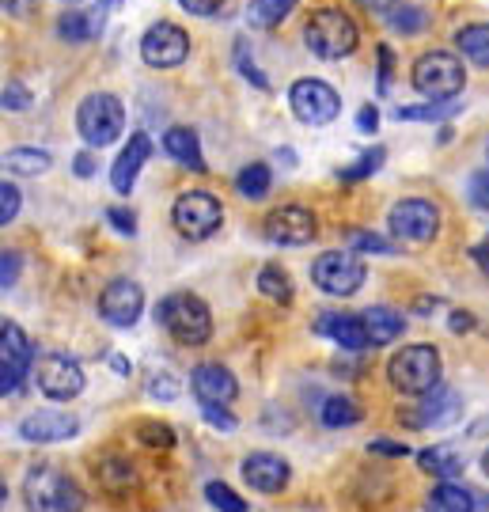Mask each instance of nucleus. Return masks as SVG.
<instances>
[{
  "instance_id": "obj_28",
  "label": "nucleus",
  "mask_w": 489,
  "mask_h": 512,
  "mask_svg": "<svg viewBox=\"0 0 489 512\" xmlns=\"http://www.w3.org/2000/svg\"><path fill=\"white\" fill-rule=\"evenodd\" d=\"M357 421H361V406L349 395H330L323 403V425H330V429H349Z\"/></svg>"
},
{
  "instance_id": "obj_7",
  "label": "nucleus",
  "mask_w": 489,
  "mask_h": 512,
  "mask_svg": "<svg viewBox=\"0 0 489 512\" xmlns=\"http://www.w3.org/2000/svg\"><path fill=\"white\" fill-rule=\"evenodd\" d=\"M171 220H175L179 236L209 239L220 228L224 209H220V202L209 194V190H186V194H179L175 209H171Z\"/></svg>"
},
{
  "instance_id": "obj_6",
  "label": "nucleus",
  "mask_w": 489,
  "mask_h": 512,
  "mask_svg": "<svg viewBox=\"0 0 489 512\" xmlns=\"http://www.w3.org/2000/svg\"><path fill=\"white\" fill-rule=\"evenodd\" d=\"M76 129L91 148H107L122 137L126 129V107L107 92L88 95L80 107H76Z\"/></svg>"
},
{
  "instance_id": "obj_32",
  "label": "nucleus",
  "mask_w": 489,
  "mask_h": 512,
  "mask_svg": "<svg viewBox=\"0 0 489 512\" xmlns=\"http://www.w3.org/2000/svg\"><path fill=\"white\" fill-rule=\"evenodd\" d=\"M258 289H262V296L277 300V304L292 300V281L281 266H262V274H258Z\"/></svg>"
},
{
  "instance_id": "obj_26",
  "label": "nucleus",
  "mask_w": 489,
  "mask_h": 512,
  "mask_svg": "<svg viewBox=\"0 0 489 512\" xmlns=\"http://www.w3.org/2000/svg\"><path fill=\"white\" fill-rule=\"evenodd\" d=\"M361 319L368 338H372V346H387V342H395L402 334V315L395 308H368Z\"/></svg>"
},
{
  "instance_id": "obj_17",
  "label": "nucleus",
  "mask_w": 489,
  "mask_h": 512,
  "mask_svg": "<svg viewBox=\"0 0 489 512\" xmlns=\"http://www.w3.org/2000/svg\"><path fill=\"white\" fill-rule=\"evenodd\" d=\"M19 437L31 444H61V440L76 437V418L61 414V410H35L19 421Z\"/></svg>"
},
{
  "instance_id": "obj_8",
  "label": "nucleus",
  "mask_w": 489,
  "mask_h": 512,
  "mask_svg": "<svg viewBox=\"0 0 489 512\" xmlns=\"http://www.w3.org/2000/svg\"><path fill=\"white\" fill-rule=\"evenodd\" d=\"M311 281L330 296H353L364 285V262L353 251H326L315 258Z\"/></svg>"
},
{
  "instance_id": "obj_44",
  "label": "nucleus",
  "mask_w": 489,
  "mask_h": 512,
  "mask_svg": "<svg viewBox=\"0 0 489 512\" xmlns=\"http://www.w3.org/2000/svg\"><path fill=\"white\" fill-rule=\"evenodd\" d=\"M471 198H474V205L489 209V171H482V175L471 179Z\"/></svg>"
},
{
  "instance_id": "obj_5",
  "label": "nucleus",
  "mask_w": 489,
  "mask_h": 512,
  "mask_svg": "<svg viewBox=\"0 0 489 512\" xmlns=\"http://www.w3.org/2000/svg\"><path fill=\"white\" fill-rule=\"evenodd\" d=\"M27 509L31 512H80L84 509V490L69 475H61L57 467H38L27 475L23 486Z\"/></svg>"
},
{
  "instance_id": "obj_34",
  "label": "nucleus",
  "mask_w": 489,
  "mask_h": 512,
  "mask_svg": "<svg viewBox=\"0 0 489 512\" xmlns=\"http://www.w3.org/2000/svg\"><path fill=\"white\" fill-rule=\"evenodd\" d=\"M205 501L220 512H247V501L239 494H232V486H224V482H209L205 486Z\"/></svg>"
},
{
  "instance_id": "obj_1",
  "label": "nucleus",
  "mask_w": 489,
  "mask_h": 512,
  "mask_svg": "<svg viewBox=\"0 0 489 512\" xmlns=\"http://www.w3.org/2000/svg\"><path fill=\"white\" fill-rule=\"evenodd\" d=\"M156 323L182 346H205L213 334V315L205 308V300L194 293L163 296L160 308H156Z\"/></svg>"
},
{
  "instance_id": "obj_25",
  "label": "nucleus",
  "mask_w": 489,
  "mask_h": 512,
  "mask_svg": "<svg viewBox=\"0 0 489 512\" xmlns=\"http://www.w3.org/2000/svg\"><path fill=\"white\" fill-rule=\"evenodd\" d=\"M417 463H421V471L444 478V482H455V478L467 471V456H459V452L448 448V444H440V448H425V452L417 456Z\"/></svg>"
},
{
  "instance_id": "obj_43",
  "label": "nucleus",
  "mask_w": 489,
  "mask_h": 512,
  "mask_svg": "<svg viewBox=\"0 0 489 512\" xmlns=\"http://www.w3.org/2000/svg\"><path fill=\"white\" fill-rule=\"evenodd\" d=\"M186 12H194V16H217L220 8H224V0H179Z\"/></svg>"
},
{
  "instance_id": "obj_16",
  "label": "nucleus",
  "mask_w": 489,
  "mask_h": 512,
  "mask_svg": "<svg viewBox=\"0 0 489 512\" xmlns=\"http://www.w3.org/2000/svg\"><path fill=\"white\" fill-rule=\"evenodd\" d=\"M190 384H194V395H198L201 406H232V399L239 395L236 376L224 365H217V361L194 368V380Z\"/></svg>"
},
{
  "instance_id": "obj_18",
  "label": "nucleus",
  "mask_w": 489,
  "mask_h": 512,
  "mask_svg": "<svg viewBox=\"0 0 489 512\" xmlns=\"http://www.w3.org/2000/svg\"><path fill=\"white\" fill-rule=\"evenodd\" d=\"M459 410H463V399L448 391V387H436L429 395H421V403L410 410V429H429V425H448V421L459 418Z\"/></svg>"
},
{
  "instance_id": "obj_47",
  "label": "nucleus",
  "mask_w": 489,
  "mask_h": 512,
  "mask_svg": "<svg viewBox=\"0 0 489 512\" xmlns=\"http://www.w3.org/2000/svg\"><path fill=\"white\" fill-rule=\"evenodd\" d=\"M357 126H361V133H372V129L380 126V110H376V107H364L361 114H357Z\"/></svg>"
},
{
  "instance_id": "obj_51",
  "label": "nucleus",
  "mask_w": 489,
  "mask_h": 512,
  "mask_svg": "<svg viewBox=\"0 0 489 512\" xmlns=\"http://www.w3.org/2000/svg\"><path fill=\"white\" fill-rule=\"evenodd\" d=\"M474 327V319L471 315H463V311H455L452 315V330H471Z\"/></svg>"
},
{
  "instance_id": "obj_53",
  "label": "nucleus",
  "mask_w": 489,
  "mask_h": 512,
  "mask_svg": "<svg viewBox=\"0 0 489 512\" xmlns=\"http://www.w3.org/2000/svg\"><path fill=\"white\" fill-rule=\"evenodd\" d=\"M482 467H486V475H489V452H486V459H482Z\"/></svg>"
},
{
  "instance_id": "obj_41",
  "label": "nucleus",
  "mask_w": 489,
  "mask_h": 512,
  "mask_svg": "<svg viewBox=\"0 0 489 512\" xmlns=\"http://www.w3.org/2000/svg\"><path fill=\"white\" fill-rule=\"evenodd\" d=\"M19 277V255L16 251H4V258H0V285L8 289V285H16Z\"/></svg>"
},
{
  "instance_id": "obj_3",
  "label": "nucleus",
  "mask_w": 489,
  "mask_h": 512,
  "mask_svg": "<svg viewBox=\"0 0 489 512\" xmlns=\"http://www.w3.org/2000/svg\"><path fill=\"white\" fill-rule=\"evenodd\" d=\"M463 84H467L463 61L448 50H429L414 61V88L429 103H452L463 92Z\"/></svg>"
},
{
  "instance_id": "obj_20",
  "label": "nucleus",
  "mask_w": 489,
  "mask_h": 512,
  "mask_svg": "<svg viewBox=\"0 0 489 512\" xmlns=\"http://www.w3.org/2000/svg\"><path fill=\"white\" fill-rule=\"evenodd\" d=\"M148 156H152V141H148L145 133H133L129 145L122 148V156L110 167V186H114L118 194H129L133 183H137V175H141V167L148 164Z\"/></svg>"
},
{
  "instance_id": "obj_46",
  "label": "nucleus",
  "mask_w": 489,
  "mask_h": 512,
  "mask_svg": "<svg viewBox=\"0 0 489 512\" xmlns=\"http://www.w3.org/2000/svg\"><path fill=\"white\" fill-rule=\"evenodd\" d=\"M239 69H243V76H247V80H254V84H258V88H266V76L258 73V69H254V65H247V46H243V42H239Z\"/></svg>"
},
{
  "instance_id": "obj_42",
  "label": "nucleus",
  "mask_w": 489,
  "mask_h": 512,
  "mask_svg": "<svg viewBox=\"0 0 489 512\" xmlns=\"http://www.w3.org/2000/svg\"><path fill=\"white\" fill-rule=\"evenodd\" d=\"M107 220L122 232V236H133V232H137V220H133L129 209H107Z\"/></svg>"
},
{
  "instance_id": "obj_21",
  "label": "nucleus",
  "mask_w": 489,
  "mask_h": 512,
  "mask_svg": "<svg viewBox=\"0 0 489 512\" xmlns=\"http://www.w3.org/2000/svg\"><path fill=\"white\" fill-rule=\"evenodd\" d=\"M315 330L326 334V338H334V342L345 346V349H368L372 346V338H368V330H364L361 315H338V311H326L323 319L315 323Z\"/></svg>"
},
{
  "instance_id": "obj_24",
  "label": "nucleus",
  "mask_w": 489,
  "mask_h": 512,
  "mask_svg": "<svg viewBox=\"0 0 489 512\" xmlns=\"http://www.w3.org/2000/svg\"><path fill=\"white\" fill-rule=\"evenodd\" d=\"M163 148H167V156L171 160H179L182 167H190V171H205V156H201V145H198V133L186 126H171L163 133Z\"/></svg>"
},
{
  "instance_id": "obj_35",
  "label": "nucleus",
  "mask_w": 489,
  "mask_h": 512,
  "mask_svg": "<svg viewBox=\"0 0 489 512\" xmlns=\"http://www.w3.org/2000/svg\"><path fill=\"white\" fill-rule=\"evenodd\" d=\"M383 156H387L383 148H372V152H364V156H361V160H357V164H353V167H342L338 175H342L345 183H357V179H368L372 171H380Z\"/></svg>"
},
{
  "instance_id": "obj_49",
  "label": "nucleus",
  "mask_w": 489,
  "mask_h": 512,
  "mask_svg": "<svg viewBox=\"0 0 489 512\" xmlns=\"http://www.w3.org/2000/svg\"><path fill=\"white\" fill-rule=\"evenodd\" d=\"M474 262H478V266H482V270L489 274V239H486V243H478V247H474Z\"/></svg>"
},
{
  "instance_id": "obj_11",
  "label": "nucleus",
  "mask_w": 489,
  "mask_h": 512,
  "mask_svg": "<svg viewBox=\"0 0 489 512\" xmlns=\"http://www.w3.org/2000/svg\"><path fill=\"white\" fill-rule=\"evenodd\" d=\"M31 365H35L31 338L16 323H4V330H0V395H16Z\"/></svg>"
},
{
  "instance_id": "obj_12",
  "label": "nucleus",
  "mask_w": 489,
  "mask_h": 512,
  "mask_svg": "<svg viewBox=\"0 0 489 512\" xmlns=\"http://www.w3.org/2000/svg\"><path fill=\"white\" fill-rule=\"evenodd\" d=\"M186 54H190V38H186V31H182L179 23L160 19L141 38V57H145V65H152V69H175V65L186 61Z\"/></svg>"
},
{
  "instance_id": "obj_50",
  "label": "nucleus",
  "mask_w": 489,
  "mask_h": 512,
  "mask_svg": "<svg viewBox=\"0 0 489 512\" xmlns=\"http://www.w3.org/2000/svg\"><path fill=\"white\" fill-rule=\"evenodd\" d=\"M368 12H391L395 8V0H361Z\"/></svg>"
},
{
  "instance_id": "obj_30",
  "label": "nucleus",
  "mask_w": 489,
  "mask_h": 512,
  "mask_svg": "<svg viewBox=\"0 0 489 512\" xmlns=\"http://www.w3.org/2000/svg\"><path fill=\"white\" fill-rule=\"evenodd\" d=\"M236 190L247 198V202H262L270 194V167L266 164H251L236 175Z\"/></svg>"
},
{
  "instance_id": "obj_23",
  "label": "nucleus",
  "mask_w": 489,
  "mask_h": 512,
  "mask_svg": "<svg viewBox=\"0 0 489 512\" xmlns=\"http://www.w3.org/2000/svg\"><path fill=\"white\" fill-rule=\"evenodd\" d=\"M103 4H95V8H73V12H65V16L57 19V35L69 38V42H88V38L103 35Z\"/></svg>"
},
{
  "instance_id": "obj_13",
  "label": "nucleus",
  "mask_w": 489,
  "mask_h": 512,
  "mask_svg": "<svg viewBox=\"0 0 489 512\" xmlns=\"http://www.w3.org/2000/svg\"><path fill=\"white\" fill-rule=\"evenodd\" d=\"M391 232L402 243H429L440 232V209L425 198H406L391 209Z\"/></svg>"
},
{
  "instance_id": "obj_14",
  "label": "nucleus",
  "mask_w": 489,
  "mask_h": 512,
  "mask_svg": "<svg viewBox=\"0 0 489 512\" xmlns=\"http://www.w3.org/2000/svg\"><path fill=\"white\" fill-rule=\"evenodd\" d=\"M262 232L277 247H304V243L315 239L319 224H315V213L304 209V205H281V209H273L270 217H266Z\"/></svg>"
},
{
  "instance_id": "obj_39",
  "label": "nucleus",
  "mask_w": 489,
  "mask_h": 512,
  "mask_svg": "<svg viewBox=\"0 0 489 512\" xmlns=\"http://www.w3.org/2000/svg\"><path fill=\"white\" fill-rule=\"evenodd\" d=\"M31 107V92L23 88V84H4V110H27Z\"/></svg>"
},
{
  "instance_id": "obj_9",
  "label": "nucleus",
  "mask_w": 489,
  "mask_h": 512,
  "mask_svg": "<svg viewBox=\"0 0 489 512\" xmlns=\"http://www.w3.org/2000/svg\"><path fill=\"white\" fill-rule=\"evenodd\" d=\"M289 107L304 126H326V122L338 118L342 99L323 80H296L289 88Z\"/></svg>"
},
{
  "instance_id": "obj_45",
  "label": "nucleus",
  "mask_w": 489,
  "mask_h": 512,
  "mask_svg": "<svg viewBox=\"0 0 489 512\" xmlns=\"http://www.w3.org/2000/svg\"><path fill=\"white\" fill-rule=\"evenodd\" d=\"M368 452H380V456L399 459V456H406V444H395V440H372V444H368Z\"/></svg>"
},
{
  "instance_id": "obj_4",
  "label": "nucleus",
  "mask_w": 489,
  "mask_h": 512,
  "mask_svg": "<svg viewBox=\"0 0 489 512\" xmlns=\"http://www.w3.org/2000/svg\"><path fill=\"white\" fill-rule=\"evenodd\" d=\"M387 380L402 395H429L440 387V353L433 346H406L391 357Z\"/></svg>"
},
{
  "instance_id": "obj_52",
  "label": "nucleus",
  "mask_w": 489,
  "mask_h": 512,
  "mask_svg": "<svg viewBox=\"0 0 489 512\" xmlns=\"http://www.w3.org/2000/svg\"><path fill=\"white\" fill-rule=\"evenodd\" d=\"M99 4H103V8H118V4H122V0H99Z\"/></svg>"
},
{
  "instance_id": "obj_38",
  "label": "nucleus",
  "mask_w": 489,
  "mask_h": 512,
  "mask_svg": "<svg viewBox=\"0 0 489 512\" xmlns=\"http://www.w3.org/2000/svg\"><path fill=\"white\" fill-rule=\"evenodd\" d=\"M391 23H395L399 31H406V35H410V31H421V27H425V12H421V8H395Z\"/></svg>"
},
{
  "instance_id": "obj_33",
  "label": "nucleus",
  "mask_w": 489,
  "mask_h": 512,
  "mask_svg": "<svg viewBox=\"0 0 489 512\" xmlns=\"http://www.w3.org/2000/svg\"><path fill=\"white\" fill-rule=\"evenodd\" d=\"M459 103H425V107H399V122H440V118H448L455 114Z\"/></svg>"
},
{
  "instance_id": "obj_40",
  "label": "nucleus",
  "mask_w": 489,
  "mask_h": 512,
  "mask_svg": "<svg viewBox=\"0 0 489 512\" xmlns=\"http://www.w3.org/2000/svg\"><path fill=\"white\" fill-rule=\"evenodd\" d=\"M201 410H205V421H209L213 429H224V433L236 429V418L228 414V406H201Z\"/></svg>"
},
{
  "instance_id": "obj_15",
  "label": "nucleus",
  "mask_w": 489,
  "mask_h": 512,
  "mask_svg": "<svg viewBox=\"0 0 489 512\" xmlns=\"http://www.w3.org/2000/svg\"><path fill=\"white\" fill-rule=\"evenodd\" d=\"M141 311H145V293H141L137 281H126V277L110 281L99 296V315L110 327H133L141 319Z\"/></svg>"
},
{
  "instance_id": "obj_10",
  "label": "nucleus",
  "mask_w": 489,
  "mask_h": 512,
  "mask_svg": "<svg viewBox=\"0 0 489 512\" xmlns=\"http://www.w3.org/2000/svg\"><path fill=\"white\" fill-rule=\"evenodd\" d=\"M35 376H38V391H42L46 399H54V403H69V399H76V395L84 391V372H80V365H76L73 357H65V353H46V357H38Z\"/></svg>"
},
{
  "instance_id": "obj_27",
  "label": "nucleus",
  "mask_w": 489,
  "mask_h": 512,
  "mask_svg": "<svg viewBox=\"0 0 489 512\" xmlns=\"http://www.w3.org/2000/svg\"><path fill=\"white\" fill-rule=\"evenodd\" d=\"M455 46L471 57L474 65H489V23H471L455 35Z\"/></svg>"
},
{
  "instance_id": "obj_48",
  "label": "nucleus",
  "mask_w": 489,
  "mask_h": 512,
  "mask_svg": "<svg viewBox=\"0 0 489 512\" xmlns=\"http://www.w3.org/2000/svg\"><path fill=\"white\" fill-rule=\"evenodd\" d=\"M91 171H95V160H91L88 152H80V156H76V175H84V179H88Z\"/></svg>"
},
{
  "instance_id": "obj_37",
  "label": "nucleus",
  "mask_w": 489,
  "mask_h": 512,
  "mask_svg": "<svg viewBox=\"0 0 489 512\" xmlns=\"http://www.w3.org/2000/svg\"><path fill=\"white\" fill-rule=\"evenodd\" d=\"M19 213V190L12 183H0V224H12Z\"/></svg>"
},
{
  "instance_id": "obj_22",
  "label": "nucleus",
  "mask_w": 489,
  "mask_h": 512,
  "mask_svg": "<svg viewBox=\"0 0 489 512\" xmlns=\"http://www.w3.org/2000/svg\"><path fill=\"white\" fill-rule=\"evenodd\" d=\"M489 501L478 497L471 486H455V482H444L436 486L429 501H425V512H486Z\"/></svg>"
},
{
  "instance_id": "obj_36",
  "label": "nucleus",
  "mask_w": 489,
  "mask_h": 512,
  "mask_svg": "<svg viewBox=\"0 0 489 512\" xmlns=\"http://www.w3.org/2000/svg\"><path fill=\"white\" fill-rule=\"evenodd\" d=\"M349 243H353L357 251H376V255H391V251H395V247H391L387 239L376 236V232H353V236H349Z\"/></svg>"
},
{
  "instance_id": "obj_31",
  "label": "nucleus",
  "mask_w": 489,
  "mask_h": 512,
  "mask_svg": "<svg viewBox=\"0 0 489 512\" xmlns=\"http://www.w3.org/2000/svg\"><path fill=\"white\" fill-rule=\"evenodd\" d=\"M292 4L296 0H254L251 8H247V23L251 27H273V23H281V19L289 16Z\"/></svg>"
},
{
  "instance_id": "obj_29",
  "label": "nucleus",
  "mask_w": 489,
  "mask_h": 512,
  "mask_svg": "<svg viewBox=\"0 0 489 512\" xmlns=\"http://www.w3.org/2000/svg\"><path fill=\"white\" fill-rule=\"evenodd\" d=\"M4 167L12 175H42L50 167V152H42V148H12L4 156Z\"/></svg>"
},
{
  "instance_id": "obj_2",
  "label": "nucleus",
  "mask_w": 489,
  "mask_h": 512,
  "mask_svg": "<svg viewBox=\"0 0 489 512\" xmlns=\"http://www.w3.org/2000/svg\"><path fill=\"white\" fill-rule=\"evenodd\" d=\"M304 42L315 57L342 61L357 50L361 35H357V23L345 16L342 8H319V12H311L308 27H304Z\"/></svg>"
},
{
  "instance_id": "obj_19",
  "label": "nucleus",
  "mask_w": 489,
  "mask_h": 512,
  "mask_svg": "<svg viewBox=\"0 0 489 512\" xmlns=\"http://www.w3.org/2000/svg\"><path fill=\"white\" fill-rule=\"evenodd\" d=\"M243 482L254 486L258 494H277L285 482H289V463L270 452H254L243 459Z\"/></svg>"
}]
</instances>
